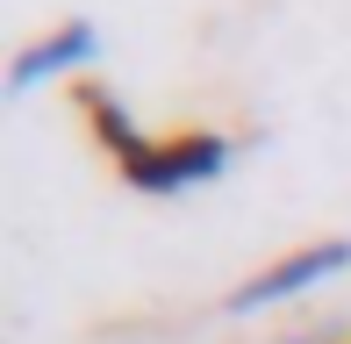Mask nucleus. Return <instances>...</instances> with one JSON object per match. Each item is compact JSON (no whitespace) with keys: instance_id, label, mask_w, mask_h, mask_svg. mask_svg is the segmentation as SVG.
Wrapping results in <instances>:
<instances>
[{"instance_id":"obj_3","label":"nucleus","mask_w":351,"mask_h":344,"mask_svg":"<svg viewBox=\"0 0 351 344\" xmlns=\"http://www.w3.org/2000/svg\"><path fill=\"white\" fill-rule=\"evenodd\" d=\"M93 51H101L93 22H65L58 36L29 43V51L8 65V86H14V93H29V86H43V79H58V72H79V65H93Z\"/></svg>"},{"instance_id":"obj_2","label":"nucleus","mask_w":351,"mask_h":344,"mask_svg":"<svg viewBox=\"0 0 351 344\" xmlns=\"http://www.w3.org/2000/svg\"><path fill=\"white\" fill-rule=\"evenodd\" d=\"M222 165H230V144H222V136H180V144H151L143 151L130 165V186H143V194H186V186L215 180Z\"/></svg>"},{"instance_id":"obj_1","label":"nucleus","mask_w":351,"mask_h":344,"mask_svg":"<svg viewBox=\"0 0 351 344\" xmlns=\"http://www.w3.org/2000/svg\"><path fill=\"white\" fill-rule=\"evenodd\" d=\"M351 265V237H330V244H308V251H294V258H280V265H265L258 280H244V287L230 294V316H251V308H273L287 302V294H301V287H315V280H330V273H344Z\"/></svg>"}]
</instances>
